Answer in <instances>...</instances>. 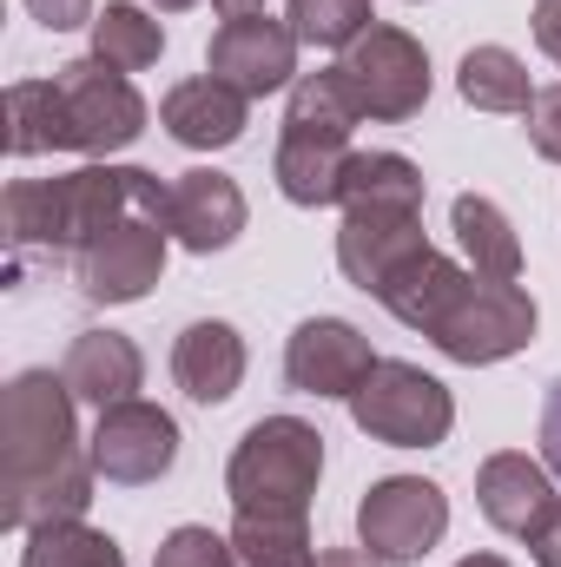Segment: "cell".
<instances>
[{
	"instance_id": "39",
	"label": "cell",
	"mask_w": 561,
	"mask_h": 567,
	"mask_svg": "<svg viewBox=\"0 0 561 567\" xmlns=\"http://www.w3.org/2000/svg\"><path fill=\"white\" fill-rule=\"evenodd\" d=\"M159 13H185V7H198V0H152Z\"/></svg>"
},
{
	"instance_id": "32",
	"label": "cell",
	"mask_w": 561,
	"mask_h": 567,
	"mask_svg": "<svg viewBox=\"0 0 561 567\" xmlns=\"http://www.w3.org/2000/svg\"><path fill=\"white\" fill-rule=\"evenodd\" d=\"M27 13L47 27V33H73V27H93V0H27Z\"/></svg>"
},
{
	"instance_id": "11",
	"label": "cell",
	"mask_w": 561,
	"mask_h": 567,
	"mask_svg": "<svg viewBox=\"0 0 561 567\" xmlns=\"http://www.w3.org/2000/svg\"><path fill=\"white\" fill-rule=\"evenodd\" d=\"M93 468L106 475V482H120V488H145V482H159V475H172V462H178V423L159 410V403H113V410H100V429H93Z\"/></svg>"
},
{
	"instance_id": "36",
	"label": "cell",
	"mask_w": 561,
	"mask_h": 567,
	"mask_svg": "<svg viewBox=\"0 0 561 567\" xmlns=\"http://www.w3.org/2000/svg\"><path fill=\"white\" fill-rule=\"evenodd\" d=\"M536 567H561V515L549 522V535L536 542Z\"/></svg>"
},
{
	"instance_id": "18",
	"label": "cell",
	"mask_w": 561,
	"mask_h": 567,
	"mask_svg": "<svg viewBox=\"0 0 561 567\" xmlns=\"http://www.w3.org/2000/svg\"><path fill=\"white\" fill-rule=\"evenodd\" d=\"M60 377H67V390L80 403L113 410V403H133V390L145 383V357H140V343L120 337V330H80L67 363H60Z\"/></svg>"
},
{
	"instance_id": "1",
	"label": "cell",
	"mask_w": 561,
	"mask_h": 567,
	"mask_svg": "<svg viewBox=\"0 0 561 567\" xmlns=\"http://www.w3.org/2000/svg\"><path fill=\"white\" fill-rule=\"evenodd\" d=\"M73 390L53 370H20L0 396V522H80L93 508V449H80Z\"/></svg>"
},
{
	"instance_id": "20",
	"label": "cell",
	"mask_w": 561,
	"mask_h": 567,
	"mask_svg": "<svg viewBox=\"0 0 561 567\" xmlns=\"http://www.w3.org/2000/svg\"><path fill=\"white\" fill-rule=\"evenodd\" d=\"M350 140H330V133H290L284 126L278 140V158H272V172H278V192L290 205H337V192H344V172H350Z\"/></svg>"
},
{
	"instance_id": "3",
	"label": "cell",
	"mask_w": 561,
	"mask_h": 567,
	"mask_svg": "<svg viewBox=\"0 0 561 567\" xmlns=\"http://www.w3.org/2000/svg\"><path fill=\"white\" fill-rule=\"evenodd\" d=\"M324 475V435L304 416H265L238 435L225 462V495L238 515H310Z\"/></svg>"
},
{
	"instance_id": "37",
	"label": "cell",
	"mask_w": 561,
	"mask_h": 567,
	"mask_svg": "<svg viewBox=\"0 0 561 567\" xmlns=\"http://www.w3.org/2000/svg\"><path fill=\"white\" fill-rule=\"evenodd\" d=\"M225 20H245V13H265V0H212Z\"/></svg>"
},
{
	"instance_id": "17",
	"label": "cell",
	"mask_w": 561,
	"mask_h": 567,
	"mask_svg": "<svg viewBox=\"0 0 561 567\" xmlns=\"http://www.w3.org/2000/svg\"><path fill=\"white\" fill-rule=\"evenodd\" d=\"M172 383H178L192 403H205V410L232 403L238 383H245V337H238L232 323H218V317L185 323L178 343H172Z\"/></svg>"
},
{
	"instance_id": "22",
	"label": "cell",
	"mask_w": 561,
	"mask_h": 567,
	"mask_svg": "<svg viewBox=\"0 0 561 567\" xmlns=\"http://www.w3.org/2000/svg\"><path fill=\"white\" fill-rule=\"evenodd\" d=\"M7 152L13 158L73 152V120H67L60 80H13L7 86Z\"/></svg>"
},
{
	"instance_id": "10",
	"label": "cell",
	"mask_w": 561,
	"mask_h": 567,
	"mask_svg": "<svg viewBox=\"0 0 561 567\" xmlns=\"http://www.w3.org/2000/svg\"><path fill=\"white\" fill-rule=\"evenodd\" d=\"M165 225L159 218H120L113 231H100L80 258H73V278L86 303H140L145 290L165 271Z\"/></svg>"
},
{
	"instance_id": "7",
	"label": "cell",
	"mask_w": 561,
	"mask_h": 567,
	"mask_svg": "<svg viewBox=\"0 0 561 567\" xmlns=\"http://www.w3.org/2000/svg\"><path fill=\"white\" fill-rule=\"evenodd\" d=\"M536 337V297L522 284H489L469 278V290L449 303V317L429 330V343L449 363H502L516 350H529Z\"/></svg>"
},
{
	"instance_id": "34",
	"label": "cell",
	"mask_w": 561,
	"mask_h": 567,
	"mask_svg": "<svg viewBox=\"0 0 561 567\" xmlns=\"http://www.w3.org/2000/svg\"><path fill=\"white\" fill-rule=\"evenodd\" d=\"M536 47L549 53V60H561V0H536Z\"/></svg>"
},
{
	"instance_id": "29",
	"label": "cell",
	"mask_w": 561,
	"mask_h": 567,
	"mask_svg": "<svg viewBox=\"0 0 561 567\" xmlns=\"http://www.w3.org/2000/svg\"><path fill=\"white\" fill-rule=\"evenodd\" d=\"M377 27V13H370V0H290V33L304 40V47H350L357 33H370Z\"/></svg>"
},
{
	"instance_id": "16",
	"label": "cell",
	"mask_w": 561,
	"mask_h": 567,
	"mask_svg": "<svg viewBox=\"0 0 561 567\" xmlns=\"http://www.w3.org/2000/svg\"><path fill=\"white\" fill-rule=\"evenodd\" d=\"M238 231H245V192H238V178H225L212 165L172 178V238L185 251L212 258V251L238 245Z\"/></svg>"
},
{
	"instance_id": "6",
	"label": "cell",
	"mask_w": 561,
	"mask_h": 567,
	"mask_svg": "<svg viewBox=\"0 0 561 567\" xmlns=\"http://www.w3.org/2000/svg\"><path fill=\"white\" fill-rule=\"evenodd\" d=\"M442 535H449V495L422 475H384L357 502V542L384 567L422 561Z\"/></svg>"
},
{
	"instance_id": "19",
	"label": "cell",
	"mask_w": 561,
	"mask_h": 567,
	"mask_svg": "<svg viewBox=\"0 0 561 567\" xmlns=\"http://www.w3.org/2000/svg\"><path fill=\"white\" fill-rule=\"evenodd\" d=\"M469 278H476L469 265H456V258H442L436 245H422L410 265H397V271H390V284L377 290V303H384L397 323H410L417 337H429V330L449 317V303L469 290Z\"/></svg>"
},
{
	"instance_id": "2",
	"label": "cell",
	"mask_w": 561,
	"mask_h": 567,
	"mask_svg": "<svg viewBox=\"0 0 561 567\" xmlns=\"http://www.w3.org/2000/svg\"><path fill=\"white\" fill-rule=\"evenodd\" d=\"M120 218H159L172 231V185L145 165H80L67 178H13L0 198L7 245L47 258H80Z\"/></svg>"
},
{
	"instance_id": "35",
	"label": "cell",
	"mask_w": 561,
	"mask_h": 567,
	"mask_svg": "<svg viewBox=\"0 0 561 567\" xmlns=\"http://www.w3.org/2000/svg\"><path fill=\"white\" fill-rule=\"evenodd\" d=\"M317 567H384V561H377L370 548H324V555H317Z\"/></svg>"
},
{
	"instance_id": "14",
	"label": "cell",
	"mask_w": 561,
	"mask_h": 567,
	"mask_svg": "<svg viewBox=\"0 0 561 567\" xmlns=\"http://www.w3.org/2000/svg\"><path fill=\"white\" fill-rule=\"evenodd\" d=\"M422 245V212L417 205H357L344 212V231H337V271L357 284V290H384L397 265H410Z\"/></svg>"
},
{
	"instance_id": "12",
	"label": "cell",
	"mask_w": 561,
	"mask_h": 567,
	"mask_svg": "<svg viewBox=\"0 0 561 567\" xmlns=\"http://www.w3.org/2000/svg\"><path fill=\"white\" fill-rule=\"evenodd\" d=\"M297 33H290V20H272V13H245V20H225L218 33H212V47H205V66H212V80H225V86H238L245 100H265V93H278L297 80Z\"/></svg>"
},
{
	"instance_id": "9",
	"label": "cell",
	"mask_w": 561,
	"mask_h": 567,
	"mask_svg": "<svg viewBox=\"0 0 561 567\" xmlns=\"http://www.w3.org/2000/svg\"><path fill=\"white\" fill-rule=\"evenodd\" d=\"M377 363L384 357L370 350V337L344 317H304L284 343V383L297 396H344L350 403Z\"/></svg>"
},
{
	"instance_id": "28",
	"label": "cell",
	"mask_w": 561,
	"mask_h": 567,
	"mask_svg": "<svg viewBox=\"0 0 561 567\" xmlns=\"http://www.w3.org/2000/svg\"><path fill=\"white\" fill-rule=\"evenodd\" d=\"M232 548L245 567H317L304 515H238L232 522Z\"/></svg>"
},
{
	"instance_id": "25",
	"label": "cell",
	"mask_w": 561,
	"mask_h": 567,
	"mask_svg": "<svg viewBox=\"0 0 561 567\" xmlns=\"http://www.w3.org/2000/svg\"><path fill=\"white\" fill-rule=\"evenodd\" d=\"M159 53H165V27L145 7H133V0H106L100 7L93 60H106L113 73H145V66H159Z\"/></svg>"
},
{
	"instance_id": "26",
	"label": "cell",
	"mask_w": 561,
	"mask_h": 567,
	"mask_svg": "<svg viewBox=\"0 0 561 567\" xmlns=\"http://www.w3.org/2000/svg\"><path fill=\"white\" fill-rule=\"evenodd\" d=\"M337 205L344 212H357V205H417L422 212V172L404 152H357L350 172H344Z\"/></svg>"
},
{
	"instance_id": "33",
	"label": "cell",
	"mask_w": 561,
	"mask_h": 567,
	"mask_svg": "<svg viewBox=\"0 0 561 567\" xmlns=\"http://www.w3.org/2000/svg\"><path fill=\"white\" fill-rule=\"evenodd\" d=\"M536 435H542V462H549V475L561 482V377L549 383V396H542V423H536Z\"/></svg>"
},
{
	"instance_id": "24",
	"label": "cell",
	"mask_w": 561,
	"mask_h": 567,
	"mask_svg": "<svg viewBox=\"0 0 561 567\" xmlns=\"http://www.w3.org/2000/svg\"><path fill=\"white\" fill-rule=\"evenodd\" d=\"M357 120H364V106H357V93H350V80H344L337 66H324V73H297V80H290V106H284V126H290V133H330V140H350Z\"/></svg>"
},
{
	"instance_id": "4",
	"label": "cell",
	"mask_w": 561,
	"mask_h": 567,
	"mask_svg": "<svg viewBox=\"0 0 561 567\" xmlns=\"http://www.w3.org/2000/svg\"><path fill=\"white\" fill-rule=\"evenodd\" d=\"M350 423L384 449H436L456 429V396L417 363H377L364 390L350 396Z\"/></svg>"
},
{
	"instance_id": "23",
	"label": "cell",
	"mask_w": 561,
	"mask_h": 567,
	"mask_svg": "<svg viewBox=\"0 0 561 567\" xmlns=\"http://www.w3.org/2000/svg\"><path fill=\"white\" fill-rule=\"evenodd\" d=\"M456 86L476 113H529V100H536L529 66L509 47H469L462 66H456Z\"/></svg>"
},
{
	"instance_id": "31",
	"label": "cell",
	"mask_w": 561,
	"mask_h": 567,
	"mask_svg": "<svg viewBox=\"0 0 561 567\" xmlns=\"http://www.w3.org/2000/svg\"><path fill=\"white\" fill-rule=\"evenodd\" d=\"M529 145L542 152V158H555L561 165V80L555 86H536V100H529Z\"/></svg>"
},
{
	"instance_id": "27",
	"label": "cell",
	"mask_w": 561,
	"mask_h": 567,
	"mask_svg": "<svg viewBox=\"0 0 561 567\" xmlns=\"http://www.w3.org/2000/svg\"><path fill=\"white\" fill-rule=\"evenodd\" d=\"M20 567H126V555L113 535H100L86 522H40V528H27Z\"/></svg>"
},
{
	"instance_id": "21",
	"label": "cell",
	"mask_w": 561,
	"mask_h": 567,
	"mask_svg": "<svg viewBox=\"0 0 561 567\" xmlns=\"http://www.w3.org/2000/svg\"><path fill=\"white\" fill-rule=\"evenodd\" d=\"M449 225H456V245H462V258H469L476 278H489V284L522 278V238H516V225L502 218L496 198L462 192V198L449 205Z\"/></svg>"
},
{
	"instance_id": "30",
	"label": "cell",
	"mask_w": 561,
	"mask_h": 567,
	"mask_svg": "<svg viewBox=\"0 0 561 567\" xmlns=\"http://www.w3.org/2000/svg\"><path fill=\"white\" fill-rule=\"evenodd\" d=\"M152 567H245V561H238V548H232L225 535H212V528H172V535L159 542V561Z\"/></svg>"
},
{
	"instance_id": "13",
	"label": "cell",
	"mask_w": 561,
	"mask_h": 567,
	"mask_svg": "<svg viewBox=\"0 0 561 567\" xmlns=\"http://www.w3.org/2000/svg\"><path fill=\"white\" fill-rule=\"evenodd\" d=\"M476 502H482L489 528H502V535H516V542H529V548L549 535V522L561 515L549 462H529L522 449H502V455H489V462L476 468Z\"/></svg>"
},
{
	"instance_id": "8",
	"label": "cell",
	"mask_w": 561,
	"mask_h": 567,
	"mask_svg": "<svg viewBox=\"0 0 561 567\" xmlns=\"http://www.w3.org/2000/svg\"><path fill=\"white\" fill-rule=\"evenodd\" d=\"M60 100H67V120H73V152H93V158H106V152H120V145H133L145 133V100L140 86L126 80V73H113L106 60H67L60 73Z\"/></svg>"
},
{
	"instance_id": "15",
	"label": "cell",
	"mask_w": 561,
	"mask_h": 567,
	"mask_svg": "<svg viewBox=\"0 0 561 567\" xmlns=\"http://www.w3.org/2000/svg\"><path fill=\"white\" fill-rule=\"evenodd\" d=\"M159 126H165L178 145H192V152H225V145L245 140L252 100H245L238 86L198 73V80H178V86L159 100Z\"/></svg>"
},
{
	"instance_id": "5",
	"label": "cell",
	"mask_w": 561,
	"mask_h": 567,
	"mask_svg": "<svg viewBox=\"0 0 561 567\" xmlns=\"http://www.w3.org/2000/svg\"><path fill=\"white\" fill-rule=\"evenodd\" d=\"M337 73L350 80L364 120L404 126V120H417L422 106H429V53H422L417 33H404V27H384L377 20L370 33H357L344 47Z\"/></svg>"
},
{
	"instance_id": "38",
	"label": "cell",
	"mask_w": 561,
	"mask_h": 567,
	"mask_svg": "<svg viewBox=\"0 0 561 567\" xmlns=\"http://www.w3.org/2000/svg\"><path fill=\"white\" fill-rule=\"evenodd\" d=\"M456 567H509L502 555H469V561H456Z\"/></svg>"
}]
</instances>
